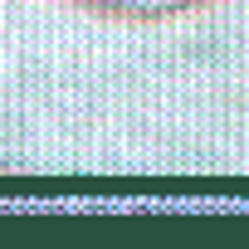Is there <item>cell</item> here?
<instances>
[{
	"mask_svg": "<svg viewBox=\"0 0 249 249\" xmlns=\"http://www.w3.org/2000/svg\"><path fill=\"white\" fill-rule=\"evenodd\" d=\"M73 10H93L103 20H166L181 10H200L210 0H64Z\"/></svg>",
	"mask_w": 249,
	"mask_h": 249,
	"instance_id": "1",
	"label": "cell"
}]
</instances>
